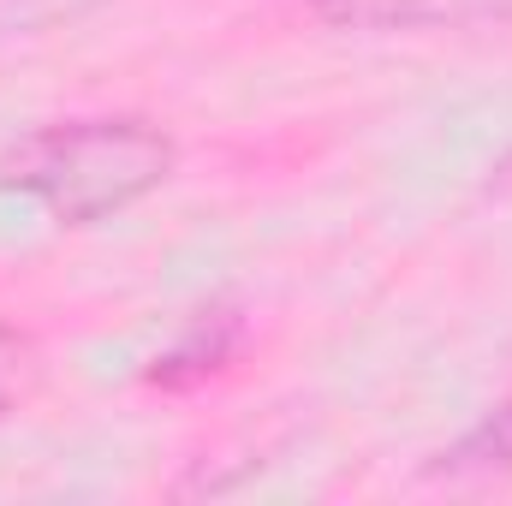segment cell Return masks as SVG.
I'll list each match as a JSON object with an SVG mask.
<instances>
[{"mask_svg":"<svg viewBox=\"0 0 512 506\" xmlns=\"http://www.w3.org/2000/svg\"><path fill=\"white\" fill-rule=\"evenodd\" d=\"M24 370H30V346H24L12 328H0V411L18 399V387H24Z\"/></svg>","mask_w":512,"mask_h":506,"instance_id":"obj_5","label":"cell"},{"mask_svg":"<svg viewBox=\"0 0 512 506\" xmlns=\"http://www.w3.org/2000/svg\"><path fill=\"white\" fill-rule=\"evenodd\" d=\"M435 471H447V477H477V471H512V399H501L471 435H459L447 453H441V465Z\"/></svg>","mask_w":512,"mask_h":506,"instance_id":"obj_3","label":"cell"},{"mask_svg":"<svg viewBox=\"0 0 512 506\" xmlns=\"http://www.w3.org/2000/svg\"><path fill=\"white\" fill-rule=\"evenodd\" d=\"M102 6H114V0H0V48L72 30L78 18H90Z\"/></svg>","mask_w":512,"mask_h":506,"instance_id":"obj_4","label":"cell"},{"mask_svg":"<svg viewBox=\"0 0 512 506\" xmlns=\"http://www.w3.org/2000/svg\"><path fill=\"white\" fill-rule=\"evenodd\" d=\"M173 167H179V143L155 120L90 114L18 137L0 155V191L42 203L60 227H90L161 191Z\"/></svg>","mask_w":512,"mask_h":506,"instance_id":"obj_1","label":"cell"},{"mask_svg":"<svg viewBox=\"0 0 512 506\" xmlns=\"http://www.w3.org/2000/svg\"><path fill=\"white\" fill-rule=\"evenodd\" d=\"M310 12L328 30H465V24H501L512 18V0H310Z\"/></svg>","mask_w":512,"mask_h":506,"instance_id":"obj_2","label":"cell"}]
</instances>
